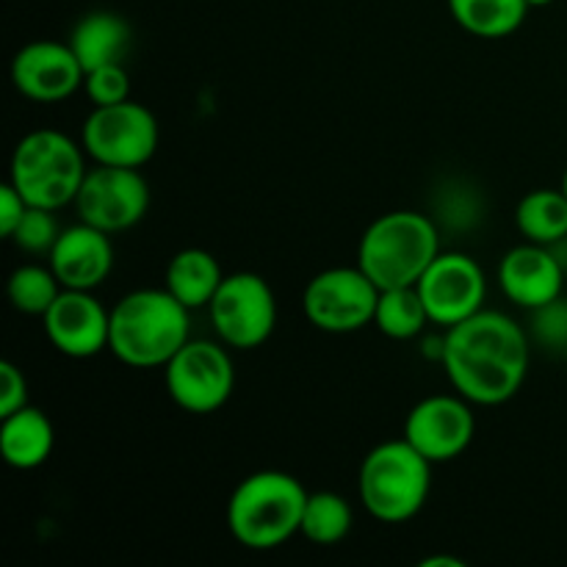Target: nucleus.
<instances>
[{
  "mask_svg": "<svg viewBox=\"0 0 567 567\" xmlns=\"http://www.w3.org/2000/svg\"><path fill=\"white\" fill-rule=\"evenodd\" d=\"M532 338L502 310H485L443 332V369L460 396L498 408L524 388Z\"/></svg>",
  "mask_w": 567,
  "mask_h": 567,
  "instance_id": "obj_1",
  "label": "nucleus"
},
{
  "mask_svg": "<svg viewBox=\"0 0 567 567\" xmlns=\"http://www.w3.org/2000/svg\"><path fill=\"white\" fill-rule=\"evenodd\" d=\"M192 310L166 288H138L111 308L109 349L131 369H164L192 338Z\"/></svg>",
  "mask_w": 567,
  "mask_h": 567,
  "instance_id": "obj_2",
  "label": "nucleus"
},
{
  "mask_svg": "<svg viewBox=\"0 0 567 567\" xmlns=\"http://www.w3.org/2000/svg\"><path fill=\"white\" fill-rule=\"evenodd\" d=\"M308 491L286 471H258L227 502V529L249 551H271L299 535Z\"/></svg>",
  "mask_w": 567,
  "mask_h": 567,
  "instance_id": "obj_3",
  "label": "nucleus"
},
{
  "mask_svg": "<svg viewBox=\"0 0 567 567\" xmlns=\"http://www.w3.org/2000/svg\"><path fill=\"white\" fill-rule=\"evenodd\" d=\"M441 252V227L432 216L419 210H391L365 227L358 247V266L380 291H385L419 286Z\"/></svg>",
  "mask_w": 567,
  "mask_h": 567,
  "instance_id": "obj_4",
  "label": "nucleus"
},
{
  "mask_svg": "<svg viewBox=\"0 0 567 567\" xmlns=\"http://www.w3.org/2000/svg\"><path fill=\"white\" fill-rule=\"evenodd\" d=\"M432 487V463L402 437L385 441L360 465V502L382 524H404L424 509Z\"/></svg>",
  "mask_w": 567,
  "mask_h": 567,
  "instance_id": "obj_5",
  "label": "nucleus"
},
{
  "mask_svg": "<svg viewBox=\"0 0 567 567\" xmlns=\"http://www.w3.org/2000/svg\"><path fill=\"white\" fill-rule=\"evenodd\" d=\"M86 150L61 131H33L11 155L9 183L33 208L59 210L75 203L86 177Z\"/></svg>",
  "mask_w": 567,
  "mask_h": 567,
  "instance_id": "obj_6",
  "label": "nucleus"
},
{
  "mask_svg": "<svg viewBox=\"0 0 567 567\" xmlns=\"http://www.w3.org/2000/svg\"><path fill=\"white\" fill-rule=\"evenodd\" d=\"M158 120L142 103L94 105L81 131V144L94 164L142 169L158 150Z\"/></svg>",
  "mask_w": 567,
  "mask_h": 567,
  "instance_id": "obj_7",
  "label": "nucleus"
},
{
  "mask_svg": "<svg viewBox=\"0 0 567 567\" xmlns=\"http://www.w3.org/2000/svg\"><path fill=\"white\" fill-rule=\"evenodd\" d=\"M380 288L360 266H332L305 286L302 310L310 324L330 336H347L374 324Z\"/></svg>",
  "mask_w": 567,
  "mask_h": 567,
  "instance_id": "obj_8",
  "label": "nucleus"
},
{
  "mask_svg": "<svg viewBox=\"0 0 567 567\" xmlns=\"http://www.w3.org/2000/svg\"><path fill=\"white\" fill-rule=\"evenodd\" d=\"M210 324L225 347L258 349L277 327V299L269 282L255 271L225 275L208 305Z\"/></svg>",
  "mask_w": 567,
  "mask_h": 567,
  "instance_id": "obj_9",
  "label": "nucleus"
},
{
  "mask_svg": "<svg viewBox=\"0 0 567 567\" xmlns=\"http://www.w3.org/2000/svg\"><path fill=\"white\" fill-rule=\"evenodd\" d=\"M164 385L172 402L194 415L225 408L236 388V369L221 343L188 341L164 365Z\"/></svg>",
  "mask_w": 567,
  "mask_h": 567,
  "instance_id": "obj_10",
  "label": "nucleus"
},
{
  "mask_svg": "<svg viewBox=\"0 0 567 567\" xmlns=\"http://www.w3.org/2000/svg\"><path fill=\"white\" fill-rule=\"evenodd\" d=\"M78 219L97 230L114 233L131 230L144 219L150 208V186L142 172L131 166L94 164L81 183L75 197Z\"/></svg>",
  "mask_w": 567,
  "mask_h": 567,
  "instance_id": "obj_11",
  "label": "nucleus"
},
{
  "mask_svg": "<svg viewBox=\"0 0 567 567\" xmlns=\"http://www.w3.org/2000/svg\"><path fill=\"white\" fill-rule=\"evenodd\" d=\"M419 293L435 327L460 324L480 313L487 293L482 266L465 252H441L419 280Z\"/></svg>",
  "mask_w": 567,
  "mask_h": 567,
  "instance_id": "obj_12",
  "label": "nucleus"
},
{
  "mask_svg": "<svg viewBox=\"0 0 567 567\" xmlns=\"http://www.w3.org/2000/svg\"><path fill=\"white\" fill-rule=\"evenodd\" d=\"M476 435L471 402L452 393H435L415 404L404 421V441L413 443L432 465L457 460Z\"/></svg>",
  "mask_w": 567,
  "mask_h": 567,
  "instance_id": "obj_13",
  "label": "nucleus"
},
{
  "mask_svg": "<svg viewBox=\"0 0 567 567\" xmlns=\"http://www.w3.org/2000/svg\"><path fill=\"white\" fill-rule=\"evenodd\" d=\"M86 81V70L78 61L70 42L37 39L17 50L11 59V83L22 97L33 103H61L72 97Z\"/></svg>",
  "mask_w": 567,
  "mask_h": 567,
  "instance_id": "obj_14",
  "label": "nucleus"
},
{
  "mask_svg": "<svg viewBox=\"0 0 567 567\" xmlns=\"http://www.w3.org/2000/svg\"><path fill=\"white\" fill-rule=\"evenodd\" d=\"M42 321L48 341L64 358L86 360L109 349L111 310H105L92 291L61 288Z\"/></svg>",
  "mask_w": 567,
  "mask_h": 567,
  "instance_id": "obj_15",
  "label": "nucleus"
},
{
  "mask_svg": "<svg viewBox=\"0 0 567 567\" xmlns=\"http://www.w3.org/2000/svg\"><path fill=\"white\" fill-rule=\"evenodd\" d=\"M498 286L504 297L524 310H537L565 291V266L551 247L520 244L498 264Z\"/></svg>",
  "mask_w": 567,
  "mask_h": 567,
  "instance_id": "obj_16",
  "label": "nucleus"
},
{
  "mask_svg": "<svg viewBox=\"0 0 567 567\" xmlns=\"http://www.w3.org/2000/svg\"><path fill=\"white\" fill-rule=\"evenodd\" d=\"M48 264L64 288L94 291L109 280L114 269V244L109 233L78 221L61 230L59 241L50 249Z\"/></svg>",
  "mask_w": 567,
  "mask_h": 567,
  "instance_id": "obj_17",
  "label": "nucleus"
},
{
  "mask_svg": "<svg viewBox=\"0 0 567 567\" xmlns=\"http://www.w3.org/2000/svg\"><path fill=\"white\" fill-rule=\"evenodd\" d=\"M55 430L48 413L39 408L14 410L0 419V457L17 471H33L44 465L53 454Z\"/></svg>",
  "mask_w": 567,
  "mask_h": 567,
  "instance_id": "obj_18",
  "label": "nucleus"
},
{
  "mask_svg": "<svg viewBox=\"0 0 567 567\" xmlns=\"http://www.w3.org/2000/svg\"><path fill=\"white\" fill-rule=\"evenodd\" d=\"M131 44V22L116 11H89L75 22L70 33V48L75 50L78 61L86 72L105 64H125Z\"/></svg>",
  "mask_w": 567,
  "mask_h": 567,
  "instance_id": "obj_19",
  "label": "nucleus"
},
{
  "mask_svg": "<svg viewBox=\"0 0 567 567\" xmlns=\"http://www.w3.org/2000/svg\"><path fill=\"white\" fill-rule=\"evenodd\" d=\"M225 271H221L219 260L208 252V249L188 247L172 255L169 266H166V291L186 305L188 310L208 308L210 299L219 291Z\"/></svg>",
  "mask_w": 567,
  "mask_h": 567,
  "instance_id": "obj_20",
  "label": "nucleus"
},
{
  "mask_svg": "<svg viewBox=\"0 0 567 567\" xmlns=\"http://www.w3.org/2000/svg\"><path fill=\"white\" fill-rule=\"evenodd\" d=\"M532 6L526 0H449L454 22L480 39L513 37Z\"/></svg>",
  "mask_w": 567,
  "mask_h": 567,
  "instance_id": "obj_21",
  "label": "nucleus"
},
{
  "mask_svg": "<svg viewBox=\"0 0 567 567\" xmlns=\"http://www.w3.org/2000/svg\"><path fill=\"white\" fill-rule=\"evenodd\" d=\"M515 225L532 244L554 247L567 238V194L563 188H535L520 197Z\"/></svg>",
  "mask_w": 567,
  "mask_h": 567,
  "instance_id": "obj_22",
  "label": "nucleus"
},
{
  "mask_svg": "<svg viewBox=\"0 0 567 567\" xmlns=\"http://www.w3.org/2000/svg\"><path fill=\"white\" fill-rule=\"evenodd\" d=\"M374 324L382 336L393 338V341L419 338L424 327L432 324L430 313L424 308V299L419 293V286L385 288V291H380Z\"/></svg>",
  "mask_w": 567,
  "mask_h": 567,
  "instance_id": "obj_23",
  "label": "nucleus"
},
{
  "mask_svg": "<svg viewBox=\"0 0 567 567\" xmlns=\"http://www.w3.org/2000/svg\"><path fill=\"white\" fill-rule=\"evenodd\" d=\"M352 524H354L352 507H349V502L341 496V493H332V491L308 493L299 535H302L305 540L316 543V546H338V543L349 537Z\"/></svg>",
  "mask_w": 567,
  "mask_h": 567,
  "instance_id": "obj_24",
  "label": "nucleus"
},
{
  "mask_svg": "<svg viewBox=\"0 0 567 567\" xmlns=\"http://www.w3.org/2000/svg\"><path fill=\"white\" fill-rule=\"evenodd\" d=\"M59 277L53 275V269L39 264H25L17 266L9 277V286H6V293H9L11 308L20 310L25 316H44L50 310V305L59 299L61 293Z\"/></svg>",
  "mask_w": 567,
  "mask_h": 567,
  "instance_id": "obj_25",
  "label": "nucleus"
},
{
  "mask_svg": "<svg viewBox=\"0 0 567 567\" xmlns=\"http://www.w3.org/2000/svg\"><path fill=\"white\" fill-rule=\"evenodd\" d=\"M435 214L437 227L449 230H471L482 219L480 194L468 183H443L441 192L435 194Z\"/></svg>",
  "mask_w": 567,
  "mask_h": 567,
  "instance_id": "obj_26",
  "label": "nucleus"
},
{
  "mask_svg": "<svg viewBox=\"0 0 567 567\" xmlns=\"http://www.w3.org/2000/svg\"><path fill=\"white\" fill-rule=\"evenodd\" d=\"M529 338L548 354L567 358V297H557L554 302L532 310Z\"/></svg>",
  "mask_w": 567,
  "mask_h": 567,
  "instance_id": "obj_27",
  "label": "nucleus"
},
{
  "mask_svg": "<svg viewBox=\"0 0 567 567\" xmlns=\"http://www.w3.org/2000/svg\"><path fill=\"white\" fill-rule=\"evenodd\" d=\"M59 236H61V227L59 221H55V210L33 208V205H28L25 216H22V221L17 225L14 236H11L9 241H14L22 252L50 255V249H53V244L59 241Z\"/></svg>",
  "mask_w": 567,
  "mask_h": 567,
  "instance_id": "obj_28",
  "label": "nucleus"
},
{
  "mask_svg": "<svg viewBox=\"0 0 567 567\" xmlns=\"http://www.w3.org/2000/svg\"><path fill=\"white\" fill-rule=\"evenodd\" d=\"M83 89H86L92 105L125 103L131 100V75H127L125 64H105L86 72Z\"/></svg>",
  "mask_w": 567,
  "mask_h": 567,
  "instance_id": "obj_29",
  "label": "nucleus"
},
{
  "mask_svg": "<svg viewBox=\"0 0 567 567\" xmlns=\"http://www.w3.org/2000/svg\"><path fill=\"white\" fill-rule=\"evenodd\" d=\"M28 404V380L11 360L0 363V419Z\"/></svg>",
  "mask_w": 567,
  "mask_h": 567,
  "instance_id": "obj_30",
  "label": "nucleus"
},
{
  "mask_svg": "<svg viewBox=\"0 0 567 567\" xmlns=\"http://www.w3.org/2000/svg\"><path fill=\"white\" fill-rule=\"evenodd\" d=\"M25 210H28L25 197H22L11 183H3V186H0V236L3 238L14 236L17 225L22 221Z\"/></svg>",
  "mask_w": 567,
  "mask_h": 567,
  "instance_id": "obj_31",
  "label": "nucleus"
},
{
  "mask_svg": "<svg viewBox=\"0 0 567 567\" xmlns=\"http://www.w3.org/2000/svg\"><path fill=\"white\" fill-rule=\"evenodd\" d=\"M419 565H421V567H465L463 559H457V557H446V554H443V557L421 559Z\"/></svg>",
  "mask_w": 567,
  "mask_h": 567,
  "instance_id": "obj_32",
  "label": "nucleus"
},
{
  "mask_svg": "<svg viewBox=\"0 0 567 567\" xmlns=\"http://www.w3.org/2000/svg\"><path fill=\"white\" fill-rule=\"evenodd\" d=\"M526 3H529L532 9H540V6H551L554 0H526Z\"/></svg>",
  "mask_w": 567,
  "mask_h": 567,
  "instance_id": "obj_33",
  "label": "nucleus"
},
{
  "mask_svg": "<svg viewBox=\"0 0 567 567\" xmlns=\"http://www.w3.org/2000/svg\"><path fill=\"white\" fill-rule=\"evenodd\" d=\"M563 192L567 194V169H565V175H563Z\"/></svg>",
  "mask_w": 567,
  "mask_h": 567,
  "instance_id": "obj_34",
  "label": "nucleus"
}]
</instances>
